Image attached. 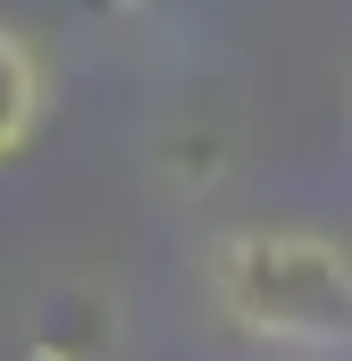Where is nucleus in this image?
<instances>
[{"instance_id": "f03ea898", "label": "nucleus", "mask_w": 352, "mask_h": 361, "mask_svg": "<svg viewBox=\"0 0 352 361\" xmlns=\"http://www.w3.org/2000/svg\"><path fill=\"white\" fill-rule=\"evenodd\" d=\"M51 126V59L25 25L0 17V169H17Z\"/></svg>"}, {"instance_id": "f257e3e1", "label": "nucleus", "mask_w": 352, "mask_h": 361, "mask_svg": "<svg viewBox=\"0 0 352 361\" xmlns=\"http://www.w3.org/2000/svg\"><path fill=\"white\" fill-rule=\"evenodd\" d=\"M201 294L227 336L277 345L294 361H344L352 353V235L310 219H244L210 235Z\"/></svg>"}]
</instances>
